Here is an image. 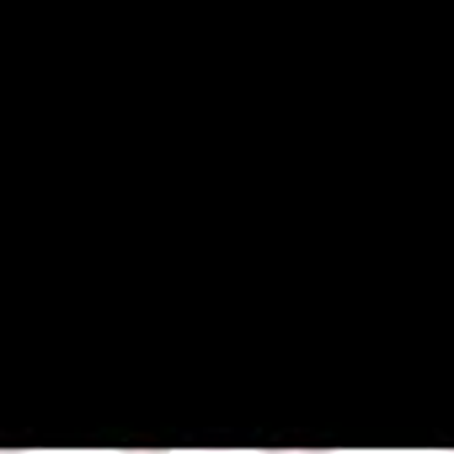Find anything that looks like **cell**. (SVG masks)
Masks as SVG:
<instances>
[{
    "label": "cell",
    "mask_w": 454,
    "mask_h": 454,
    "mask_svg": "<svg viewBox=\"0 0 454 454\" xmlns=\"http://www.w3.org/2000/svg\"><path fill=\"white\" fill-rule=\"evenodd\" d=\"M262 454H337V449H262Z\"/></svg>",
    "instance_id": "cell-1"
},
{
    "label": "cell",
    "mask_w": 454,
    "mask_h": 454,
    "mask_svg": "<svg viewBox=\"0 0 454 454\" xmlns=\"http://www.w3.org/2000/svg\"><path fill=\"white\" fill-rule=\"evenodd\" d=\"M208 454H224V449H208Z\"/></svg>",
    "instance_id": "cell-2"
}]
</instances>
